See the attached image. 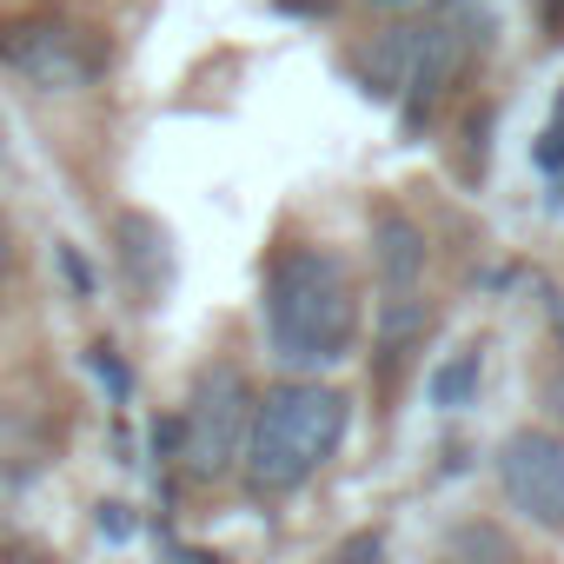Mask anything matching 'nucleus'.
<instances>
[{"instance_id": "1", "label": "nucleus", "mask_w": 564, "mask_h": 564, "mask_svg": "<svg viewBox=\"0 0 564 564\" xmlns=\"http://www.w3.org/2000/svg\"><path fill=\"white\" fill-rule=\"evenodd\" d=\"M359 339V293L339 252L286 246L265 265V346L286 372H326Z\"/></svg>"}, {"instance_id": "2", "label": "nucleus", "mask_w": 564, "mask_h": 564, "mask_svg": "<svg viewBox=\"0 0 564 564\" xmlns=\"http://www.w3.org/2000/svg\"><path fill=\"white\" fill-rule=\"evenodd\" d=\"M346 392L319 379H286L265 399H252V432H246V485L259 498H286L300 491L339 445H346Z\"/></svg>"}, {"instance_id": "3", "label": "nucleus", "mask_w": 564, "mask_h": 564, "mask_svg": "<svg viewBox=\"0 0 564 564\" xmlns=\"http://www.w3.org/2000/svg\"><path fill=\"white\" fill-rule=\"evenodd\" d=\"M252 399L259 392L232 359L199 372V386L186 399V419H180V465H186L193 485H219V478L239 471L246 432H252Z\"/></svg>"}, {"instance_id": "4", "label": "nucleus", "mask_w": 564, "mask_h": 564, "mask_svg": "<svg viewBox=\"0 0 564 564\" xmlns=\"http://www.w3.org/2000/svg\"><path fill=\"white\" fill-rule=\"evenodd\" d=\"M0 67L21 74L41 94H80L100 74V47L80 28L34 14V21H8V28H0Z\"/></svg>"}, {"instance_id": "5", "label": "nucleus", "mask_w": 564, "mask_h": 564, "mask_svg": "<svg viewBox=\"0 0 564 564\" xmlns=\"http://www.w3.org/2000/svg\"><path fill=\"white\" fill-rule=\"evenodd\" d=\"M498 491L524 524L564 531V438L557 432H511L498 452Z\"/></svg>"}, {"instance_id": "6", "label": "nucleus", "mask_w": 564, "mask_h": 564, "mask_svg": "<svg viewBox=\"0 0 564 564\" xmlns=\"http://www.w3.org/2000/svg\"><path fill=\"white\" fill-rule=\"evenodd\" d=\"M372 272H379V300H425V232L399 213H372Z\"/></svg>"}, {"instance_id": "7", "label": "nucleus", "mask_w": 564, "mask_h": 564, "mask_svg": "<svg viewBox=\"0 0 564 564\" xmlns=\"http://www.w3.org/2000/svg\"><path fill=\"white\" fill-rule=\"evenodd\" d=\"M458 61H465V34H458V28H445V21L412 28V74H405V87H399L405 127H419V120L438 107V94H445V80L458 74Z\"/></svg>"}, {"instance_id": "8", "label": "nucleus", "mask_w": 564, "mask_h": 564, "mask_svg": "<svg viewBox=\"0 0 564 564\" xmlns=\"http://www.w3.org/2000/svg\"><path fill=\"white\" fill-rule=\"evenodd\" d=\"M120 265L133 279V293L140 300H160L166 293V279H173V252H166V226L147 219V213H120Z\"/></svg>"}, {"instance_id": "9", "label": "nucleus", "mask_w": 564, "mask_h": 564, "mask_svg": "<svg viewBox=\"0 0 564 564\" xmlns=\"http://www.w3.org/2000/svg\"><path fill=\"white\" fill-rule=\"evenodd\" d=\"M425 392H432V405H438V412H465V405H471V392H478V352H452L445 366H432Z\"/></svg>"}, {"instance_id": "10", "label": "nucleus", "mask_w": 564, "mask_h": 564, "mask_svg": "<svg viewBox=\"0 0 564 564\" xmlns=\"http://www.w3.org/2000/svg\"><path fill=\"white\" fill-rule=\"evenodd\" d=\"M458 551H511V544H505L498 531H465V538H458Z\"/></svg>"}, {"instance_id": "11", "label": "nucleus", "mask_w": 564, "mask_h": 564, "mask_svg": "<svg viewBox=\"0 0 564 564\" xmlns=\"http://www.w3.org/2000/svg\"><path fill=\"white\" fill-rule=\"evenodd\" d=\"M538 160H544V166H564V120H557V127L544 133V147H538Z\"/></svg>"}, {"instance_id": "12", "label": "nucleus", "mask_w": 564, "mask_h": 564, "mask_svg": "<svg viewBox=\"0 0 564 564\" xmlns=\"http://www.w3.org/2000/svg\"><path fill=\"white\" fill-rule=\"evenodd\" d=\"M8 518H14V485L0 478V531H8Z\"/></svg>"}, {"instance_id": "13", "label": "nucleus", "mask_w": 564, "mask_h": 564, "mask_svg": "<svg viewBox=\"0 0 564 564\" xmlns=\"http://www.w3.org/2000/svg\"><path fill=\"white\" fill-rule=\"evenodd\" d=\"M551 405H557V419H564V372L551 379Z\"/></svg>"}, {"instance_id": "14", "label": "nucleus", "mask_w": 564, "mask_h": 564, "mask_svg": "<svg viewBox=\"0 0 564 564\" xmlns=\"http://www.w3.org/2000/svg\"><path fill=\"white\" fill-rule=\"evenodd\" d=\"M0 279H8V219H0Z\"/></svg>"}, {"instance_id": "15", "label": "nucleus", "mask_w": 564, "mask_h": 564, "mask_svg": "<svg viewBox=\"0 0 564 564\" xmlns=\"http://www.w3.org/2000/svg\"><path fill=\"white\" fill-rule=\"evenodd\" d=\"M379 8H405V0H379Z\"/></svg>"}]
</instances>
